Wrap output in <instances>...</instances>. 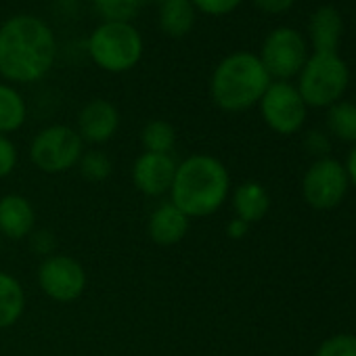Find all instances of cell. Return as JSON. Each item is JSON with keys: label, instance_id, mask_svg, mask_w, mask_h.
<instances>
[{"label": "cell", "instance_id": "cell-1", "mask_svg": "<svg viewBox=\"0 0 356 356\" xmlns=\"http://www.w3.org/2000/svg\"><path fill=\"white\" fill-rule=\"evenodd\" d=\"M57 40L36 15H13L0 26V76L9 84L40 82L55 65Z\"/></svg>", "mask_w": 356, "mask_h": 356}, {"label": "cell", "instance_id": "cell-2", "mask_svg": "<svg viewBox=\"0 0 356 356\" xmlns=\"http://www.w3.org/2000/svg\"><path fill=\"white\" fill-rule=\"evenodd\" d=\"M231 174L210 153H193L178 161L170 189V202L189 218H208L229 200Z\"/></svg>", "mask_w": 356, "mask_h": 356}, {"label": "cell", "instance_id": "cell-3", "mask_svg": "<svg viewBox=\"0 0 356 356\" xmlns=\"http://www.w3.org/2000/svg\"><path fill=\"white\" fill-rule=\"evenodd\" d=\"M258 55L239 51L227 55L210 78V97L214 105L227 113H241L260 103L270 84Z\"/></svg>", "mask_w": 356, "mask_h": 356}, {"label": "cell", "instance_id": "cell-4", "mask_svg": "<svg viewBox=\"0 0 356 356\" xmlns=\"http://www.w3.org/2000/svg\"><path fill=\"white\" fill-rule=\"evenodd\" d=\"M86 51L99 70L107 74H126L140 63L145 42L132 24L103 22L88 36Z\"/></svg>", "mask_w": 356, "mask_h": 356}, {"label": "cell", "instance_id": "cell-5", "mask_svg": "<svg viewBox=\"0 0 356 356\" xmlns=\"http://www.w3.org/2000/svg\"><path fill=\"white\" fill-rule=\"evenodd\" d=\"M350 84V70L337 53H314L298 74V92L306 107H331L341 101Z\"/></svg>", "mask_w": 356, "mask_h": 356}, {"label": "cell", "instance_id": "cell-6", "mask_svg": "<svg viewBox=\"0 0 356 356\" xmlns=\"http://www.w3.org/2000/svg\"><path fill=\"white\" fill-rule=\"evenodd\" d=\"M84 151V140L76 128L51 124L32 138L30 161L44 174H63L78 165Z\"/></svg>", "mask_w": 356, "mask_h": 356}, {"label": "cell", "instance_id": "cell-7", "mask_svg": "<svg viewBox=\"0 0 356 356\" xmlns=\"http://www.w3.org/2000/svg\"><path fill=\"white\" fill-rule=\"evenodd\" d=\"M350 183L341 161L321 157L312 161L302 178V195L312 210H333L348 195Z\"/></svg>", "mask_w": 356, "mask_h": 356}, {"label": "cell", "instance_id": "cell-8", "mask_svg": "<svg viewBox=\"0 0 356 356\" xmlns=\"http://www.w3.org/2000/svg\"><path fill=\"white\" fill-rule=\"evenodd\" d=\"M258 57L270 80L275 78L279 82H287L302 72L308 59V44L298 30L277 28L264 38Z\"/></svg>", "mask_w": 356, "mask_h": 356}, {"label": "cell", "instance_id": "cell-9", "mask_svg": "<svg viewBox=\"0 0 356 356\" xmlns=\"http://www.w3.org/2000/svg\"><path fill=\"white\" fill-rule=\"evenodd\" d=\"M40 291L59 304H70L82 298L88 285V275L80 260L67 254H53L44 258L36 273Z\"/></svg>", "mask_w": 356, "mask_h": 356}, {"label": "cell", "instance_id": "cell-10", "mask_svg": "<svg viewBox=\"0 0 356 356\" xmlns=\"http://www.w3.org/2000/svg\"><path fill=\"white\" fill-rule=\"evenodd\" d=\"M258 105L264 124L277 134H296L306 122L308 107L298 88L289 82H270Z\"/></svg>", "mask_w": 356, "mask_h": 356}, {"label": "cell", "instance_id": "cell-11", "mask_svg": "<svg viewBox=\"0 0 356 356\" xmlns=\"http://www.w3.org/2000/svg\"><path fill=\"white\" fill-rule=\"evenodd\" d=\"M176 165H178V161L172 155L143 151L134 159L132 170H130L132 185L145 197H151V200L163 197L172 189Z\"/></svg>", "mask_w": 356, "mask_h": 356}, {"label": "cell", "instance_id": "cell-12", "mask_svg": "<svg viewBox=\"0 0 356 356\" xmlns=\"http://www.w3.org/2000/svg\"><path fill=\"white\" fill-rule=\"evenodd\" d=\"M76 130L84 145H105L120 130V111L107 99H92L80 109Z\"/></svg>", "mask_w": 356, "mask_h": 356}, {"label": "cell", "instance_id": "cell-13", "mask_svg": "<svg viewBox=\"0 0 356 356\" xmlns=\"http://www.w3.org/2000/svg\"><path fill=\"white\" fill-rule=\"evenodd\" d=\"M36 231V208L19 193L0 197V237L9 241L28 239Z\"/></svg>", "mask_w": 356, "mask_h": 356}, {"label": "cell", "instance_id": "cell-14", "mask_svg": "<svg viewBox=\"0 0 356 356\" xmlns=\"http://www.w3.org/2000/svg\"><path fill=\"white\" fill-rule=\"evenodd\" d=\"M191 229V218L183 214L172 202H161L147 220V235L155 245H178Z\"/></svg>", "mask_w": 356, "mask_h": 356}, {"label": "cell", "instance_id": "cell-15", "mask_svg": "<svg viewBox=\"0 0 356 356\" xmlns=\"http://www.w3.org/2000/svg\"><path fill=\"white\" fill-rule=\"evenodd\" d=\"M308 32L314 53H337V44L343 32V19L335 7L323 5L310 15Z\"/></svg>", "mask_w": 356, "mask_h": 356}, {"label": "cell", "instance_id": "cell-16", "mask_svg": "<svg viewBox=\"0 0 356 356\" xmlns=\"http://www.w3.org/2000/svg\"><path fill=\"white\" fill-rule=\"evenodd\" d=\"M231 204L235 210V218H239L252 227L266 218V214L270 210V195L262 183L245 181L233 191Z\"/></svg>", "mask_w": 356, "mask_h": 356}, {"label": "cell", "instance_id": "cell-17", "mask_svg": "<svg viewBox=\"0 0 356 356\" xmlns=\"http://www.w3.org/2000/svg\"><path fill=\"white\" fill-rule=\"evenodd\" d=\"M28 306V296L19 279L7 270H0V331L15 327Z\"/></svg>", "mask_w": 356, "mask_h": 356}, {"label": "cell", "instance_id": "cell-18", "mask_svg": "<svg viewBox=\"0 0 356 356\" xmlns=\"http://www.w3.org/2000/svg\"><path fill=\"white\" fill-rule=\"evenodd\" d=\"M195 13L191 0H165L159 3V28L170 38H183L193 30Z\"/></svg>", "mask_w": 356, "mask_h": 356}, {"label": "cell", "instance_id": "cell-19", "mask_svg": "<svg viewBox=\"0 0 356 356\" xmlns=\"http://www.w3.org/2000/svg\"><path fill=\"white\" fill-rule=\"evenodd\" d=\"M28 120V103L24 95L9 82H0V134H13Z\"/></svg>", "mask_w": 356, "mask_h": 356}, {"label": "cell", "instance_id": "cell-20", "mask_svg": "<svg viewBox=\"0 0 356 356\" xmlns=\"http://www.w3.org/2000/svg\"><path fill=\"white\" fill-rule=\"evenodd\" d=\"M140 145L147 153L172 155L176 149V130L165 120H149L140 130Z\"/></svg>", "mask_w": 356, "mask_h": 356}, {"label": "cell", "instance_id": "cell-21", "mask_svg": "<svg viewBox=\"0 0 356 356\" xmlns=\"http://www.w3.org/2000/svg\"><path fill=\"white\" fill-rule=\"evenodd\" d=\"M327 128L335 138L356 145V103L337 101L327 107Z\"/></svg>", "mask_w": 356, "mask_h": 356}, {"label": "cell", "instance_id": "cell-22", "mask_svg": "<svg viewBox=\"0 0 356 356\" xmlns=\"http://www.w3.org/2000/svg\"><path fill=\"white\" fill-rule=\"evenodd\" d=\"M78 172L80 176L84 178V181L88 183H103L107 181V178L111 176L113 172V161L111 157L101 151V149H88L82 153L80 161H78Z\"/></svg>", "mask_w": 356, "mask_h": 356}, {"label": "cell", "instance_id": "cell-23", "mask_svg": "<svg viewBox=\"0 0 356 356\" xmlns=\"http://www.w3.org/2000/svg\"><path fill=\"white\" fill-rule=\"evenodd\" d=\"M147 3L149 0H95V7L103 22L132 24V19L140 13V9Z\"/></svg>", "mask_w": 356, "mask_h": 356}, {"label": "cell", "instance_id": "cell-24", "mask_svg": "<svg viewBox=\"0 0 356 356\" xmlns=\"http://www.w3.org/2000/svg\"><path fill=\"white\" fill-rule=\"evenodd\" d=\"M314 356H356V335L335 333L321 341Z\"/></svg>", "mask_w": 356, "mask_h": 356}, {"label": "cell", "instance_id": "cell-25", "mask_svg": "<svg viewBox=\"0 0 356 356\" xmlns=\"http://www.w3.org/2000/svg\"><path fill=\"white\" fill-rule=\"evenodd\" d=\"M243 3V0H191V5L195 7V11L208 15V17H225L231 15L233 11H237V7Z\"/></svg>", "mask_w": 356, "mask_h": 356}, {"label": "cell", "instance_id": "cell-26", "mask_svg": "<svg viewBox=\"0 0 356 356\" xmlns=\"http://www.w3.org/2000/svg\"><path fill=\"white\" fill-rule=\"evenodd\" d=\"M17 163H19V153L15 143L9 136L0 134V181H5V178L13 174Z\"/></svg>", "mask_w": 356, "mask_h": 356}, {"label": "cell", "instance_id": "cell-27", "mask_svg": "<svg viewBox=\"0 0 356 356\" xmlns=\"http://www.w3.org/2000/svg\"><path fill=\"white\" fill-rule=\"evenodd\" d=\"M28 241H30L32 252L38 254V256H42V258H49V256L57 254V252H55V250H57V239H55V235H53L51 231H47V229H36V231L28 237Z\"/></svg>", "mask_w": 356, "mask_h": 356}, {"label": "cell", "instance_id": "cell-28", "mask_svg": "<svg viewBox=\"0 0 356 356\" xmlns=\"http://www.w3.org/2000/svg\"><path fill=\"white\" fill-rule=\"evenodd\" d=\"M304 147H306V151H308L310 155H314L316 159L327 157V153H329V149H331L327 134H323L321 130H312V132H308V134H306V138H304Z\"/></svg>", "mask_w": 356, "mask_h": 356}, {"label": "cell", "instance_id": "cell-29", "mask_svg": "<svg viewBox=\"0 0 356 356\" xmlns=\"http://www.w3.org/2000/svg\"><path fill=\"white\" fill-rule=\"evenodd\" d=\"M254 5H256L262 13L281 15V13H287V11L296 5V0H254Z\"/></svg>", "mask_w": 356, "mask_h": 356}, {"label": "cell", "instance_id": "cell-30", "mask_svg": "<svg viewBox=\"0 0 356 356\" xmlns=\"http://www.w3.org/2000/svg\"><path fill=\"white\" fill-rule=\"evenodd\" d=\"M248 233H250V225H248V222H243V220H239V218L229 220V225H227V235H229L231 239L239 241V239H243Z\"/></svg>", "mask_w": 356, "mask_h": 356}, {"label": "cell", "instance_id": "cell-31", "mask_svg": "<svg viewBox=\"0 0 356 356\" xmlns=\"http://www.w3.org/2000/svg\"><path fill=\"white\" fill-rule=\"evenodd\" d=\"M346 174H348V183L350 187L356 189V145L352 147V151L348 153V159H346Z\"/></svg>", "mask_w": 356, "mask_h": 356}, {"label": "cell", "instance_id": "cell-32", "mask_svg": "<svg viewBox=\"0 0 356 356\" xmlns=\"http://www.w3.org/2000/svg\"><path fill=\"white\" fill-rule=\"evenodd\" d=\"M0 250H3V237H0Z\"/></svg>", "mask_w": 356, "mask_h": 356}, {"label": "cell", "instance_id": "cell-33", "mask_svg": "<svg viewBox=\"0 0 356 356\" xmlns=\"http://www.w3.org/2000/svg\"><path fill=\"white\" fill-rule=\"evenodd\" d=\"M157 3H165V0H157Z\"/></svg>", "mask_w": 356, "mask_h": 356}, {"label": "cell", "instance_id": "cell-34", "mask_svg": "<svg viewBox=\"0 0 356 356\" xmlns=\"http://www.w3.org/2000/svg\"><path fill=\"white\" fill-rule=\"evenodd\" d=\"M92 3H95V0H92Z\"/></svg>", "mask_w": 356, "mask_h": 356}]
</instances>
